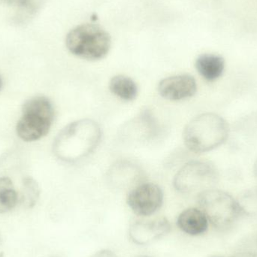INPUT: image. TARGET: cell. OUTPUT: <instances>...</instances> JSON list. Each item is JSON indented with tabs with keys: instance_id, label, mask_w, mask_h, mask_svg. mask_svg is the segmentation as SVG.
I'll return each mask as SVG.
<instances>
[{
	"instance_id": "6da1fadb",
	"label": "cell",
	"mask_w": 257,
	"mask_h": 257,
	"mask_svg": "<svg viewBox=\"0 0 257 257\" xmlns=\"http://www.w3.org/2000/svg\"><path fill=\"white\" fill-rule=\"evenodd\" d=\"M102 138L97 122L81 119L63 128L54 142L56 155L66 163H75L93 152Z\"/></svg>"
},
{
	"instance_id": "7a4b0ae2",
	"label": "cell",
	"mask_w": 257,
	"mask_h": 257,
	"mask_svg": "<svg viewBox=\"0 0 257 257\" xmlns=\"http://www.w3.org/2000/svg\"><path fill=\"white\" fill-rule=\"evenodd\" d=\"M229 135L226 120L219 114L208 112L192 119L184 128L183 136L184 144L190 151L201 154L221 146Z\"/></svg>"
},
{
	"instance_id": "3957f363",
	"label": "cell",
	"mask_w": 257,
	"mask_h": 257,
	"mask_svg": "<svg viewBox=\"0 0 257 257\" xmlns=\"http://www.w3.org/2000/svg\"><path fill=\"white\" fill-rule=\"evenodd\" d=\"M69 52L79 58L95 61L109 52L111 36L106 30L95 24H83L72 29L66 39Z\"/></svg>"
},
{
	"instance_id": "277c9868",
	"label": "cell",
	"mask_w": 257,
	"mask_h": 257,
	"mask_svg": "<svg viewBox=\"0 0 257 257\" xmlns=\"http://www.w3.org/2000/svg\"><path fill=\"white\" fill-rule=\"evenodd\" d=\"M54 119V108L51 100L45 96H35L23 105L17 134L25 142L39 140L49 133Z\"/></svg>"
},
{
	"instance_id": "5b68a950",
	"label": "cell",
	"mask_w": 257,
	"mask_h": 257,
	"mask_svg": "<svg viewBox=\"0 0 257 257\" xmlns=\"http://www.w3.org/2000/svg\"><path fill=\"white\" fill-rule=\"evenodd\" d=\"M198 204L208 222L219 230L232 227L241 215L236 199L217 189H210L199 193Z\"/></svg>"
},
{
	"instance_id": "8992f818",
	"label": "cell",
	"mask_w": 257,
	"mask_h": 257,
	"mask_svg": "<svg viewBox=\"0 0 257 257\" xmlns=\"http://www.w3.org/2000/svg\"><path fill=\"white\" fill-rule=\"evenodd\" d=\"M220 179L218 169L210 162H189L184 165L174 178V186L178 191L186 194L213 189Z\"/></svg>"
},
{
	"instance_id": "52a82bcc",
	"label": "cell",
	"mask_w": 257,
	"mask_h": 257,
	"mask_svg": "<svg viewBox=\"0 0 257 257\" xmlns=\"http://www.w3.org/2000/svg\"><path fill=\"white\" fill-rule=\"evenodd\" d=\"M163 199V190L157 184L145 183L130 191L127 196V204L137 215L150 217L161 208Z\"/></svg>"
},
{
	"instance_id": "ba28073f",
	"label": "cell",
	"mask_w": 257,
	"mask_h": 257,
	"mask_svg": "<svg viewBox=\"0 0 257 257\" xmlns=\"http://www.w3.org/2000/svg\"><path fill=\"white\" fill-rule=\"evenodd\" d=\"M170 229V223L164 217L136 220L128 228V237L138 245H146L160 239L169 233Z\"/></svg>"
},
{
	"instance_id": "9c48e42d",
	"label": "cell",
	"mask_w": 257,
	"mask_h": 257,
	"mask_svg": "<svg viewBox=\"0 0 257 257\" xmlns=\"http://www.w3.org/2000/svg\"><path fill=\"white\" fill-rule=\"evenodd\" d=\"M158 91L162 97L168 100H182L196 94L197 84L191 75H173L161 80L158 84Z\"/></svg>"
},
{
	"instance_id": "30bf717a",
	"label": "cell",
	"mask_w": 257,
	"mask_h": 257,
	"mask_svg": "<svg viewBox=\"0 0 257 257\" xmlns=\"http://www.w3.org/2000/svg\"><path fill=\"white\" fill-rule=\"evenodd\" d=\"M208 219L199 208H190L184 210L178 216L177 224L184 233L197 236L205 233L208 228Z\"/></svg>"
},
{
	"instance_id": "8fae6325",
	"label": "cell",
	"mask_w": 257,
	"mask_h": 257,
	"mask_svg": "<svg viewBox=\"0 0 257 257\" xmlns=\"http://www.w3.org/2000/svg\"><path fill=\"white\" fill-rule=\"evenodd\" d=\"M196 68L202 78L208 81H214L224 72V59L217 54H202L196 59Z\"/></svg>"
},
{
	"instance_id": "7c38bea8",
	"label": "cell",
	"mask_w": 257,
	"mask_h": 257,
	"mask_svg": "<svg viewBox=\"0 0 257 257\" xmlns=\"http://www.w3.org/2000/svg\"><path fill=\"white\" fill-rule=\"evenodd\" d=\"M109 89L113 94L124 101H132L138 95V86L130 77L126 75H116L111 78Z\"/></svg>"
},
{
	"instance_id": "4fadbf2b",
	"label": "cell",
	"mask_w": 257,
	"mask_h": 257,
	"mask_svg": "<svg viewBox=\"0 0 257 257\" xmlns=\"http://www.w3.org/2000/svg\"><path fill=\"white\" fill-rule=\"evenodd\" d=\"M19 202V196L8 177L0 178V214L9 212Z\"/></svg>"
},
{
	"instance_id": "5bb4252c",
	"label": "cell",
	"mask_w": 257,
	"mask_h": 257,
	"mask_svg": "<svg viewBox=\"0 0 257 257\" xmlns=\"http://www.w3.org/2000/svg\"><path fill=\"white\" fill-rule=\"evenodd\" d=\"M40 196L39 184L32 178H26L23 181L19 202L24 208H33L37 203Z\"/></svg>"
},
{
	"instance_id": "9a60e30c",
	"label": "cell",
	"mask_w": 257,
	"mask_h": 257,
	"mask_svg": "<svg viewBox=\"0 0 257 257\" xmlns=\"http://www.w3.org/2000/svg\"><path fill=\"white\" fill-rule=\"evenodd\" d=\"M236 200L241 214L257 217V186L243 192Z\"/></svg>"
},
{
	"instance_id": "2e32d148",
	"label": "cell",
	"mask_w": 257,
	"mask_h": 257,
	"mask_svg": "<svg viewBox=\"0 0 257 257\" xmlns=\"http://www.w3.org/2000/svg\"><path fill=\"white\" fill-rule=\"evenodd\" d=\"M10 4L18 7V12H26L27 14H31L35 12L37 9V0H6Z\"/></svg>"
},
{
	"instance_id": "e0dca14e",
	"label": "cell",
	"mask_w": 257,
	"mask_h": 257,
	"mask_svg": "<svg viewBox=\"0 0 257 257\" xmlns=\"http://www.w3.org/2000/svg\"><path fill=\"white\" fill-rule=\"evenodd\" d=\"M92 257H117L114 252L110 250H102L95 253Z\"/></svg>"
},
{
	"instance_id": "ac0fdd59",
	"label": "cell",
	"mask_w": 257,
	"mask_h": 257,
	"mask_svg": "<svg viewBox=\"0 0 257 257\" xmlns=\"http://www.w3.org/2000/svg\"><path fill=\"white\" fill-rule=\"evenodd\" d=\"M230 257H257V253L253 252H241Z\"/></svg>"
},
{
	"instance_id": "d6986e66",
	"label": "cell",
	"mask_w": 257,
	"mask_h": 257,
	"mask_svg": "<svg viewBox=\"0 0 257 257\" xmlns=\"http://www.w3.org/2000/svg\"><path fill=\"white\" fill-rule=\"evenodd\" d=\"M253 172H254L255 176L257 178V159L255 162L254 166H253Z\"/></svg>"
},
{
	"instance_id": "ffe728a7",
	"label": "cell",
	"mask_w": 257,
	"mask_h": 257,
	"mask_svg": "<svg viewBox=\"0 0 257 257\" xmlns=\"http://www.w3.org/2000/svg\"><path fill=\"white\" fill-rule=\"evenodd\" d=\"M2 87H3V81H2L1 77H0V90H1Z\"/></svg>"
},
{
	"instance_id": "44dd1931",
	"label": "cell",
	"mask_w": 257,
	"mask_h": 257,
	"mask_svg": "<svg viewBox=\"0 0 257 257\" xmlns=\"http://www.w3.org/2000/svg\"><path fill=\"white\" fill-rule=\"evenodd\" d=\"M135 257H151V256H144V255H142V256H135Z\"/></svg>"
},
{
	"instance_id": "7402d4cb",
	"label": "cell",
	"mask_w": 257,
	"mask_h": 257,
	"mask_svg": "<svg viewBox=\"0 0 257 257\" xmlns=\"http://www.w3.org/2000/svg\"><path fill=\"white\" fill-rule=\"evenodd\" d=\"M52 257H58V256H52Z\"/></svg>"
}]
</instances>
